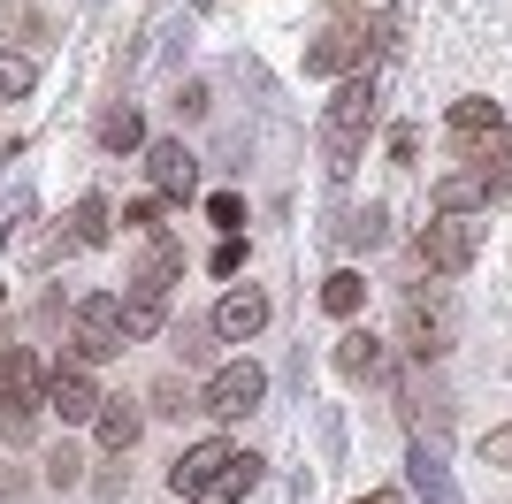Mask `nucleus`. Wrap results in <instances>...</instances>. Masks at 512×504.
<instances>
[{"label": "nucleus", "instance_id": "9b49d317", "mask_svg": "<svg viewBox=\"0 0 512 504\" xmlns=\"http://www.w3.org/2000/svg\"><path fill=\"white\" fill-rule=\"evenodd\" d=\"M253 482H260V459H253V451H230V459L214 466V474H207V482H199L184 504H237Z\"/></svg>", "mask_w": 512, "mask_h": 504}, {"label": "nucleus", "instance_id": "cd10ccee", "mask_svg": "<svg viewBox=\"0 0 512 504\" xmlns=\"http://www.w3.org/2000/svg\"><path fill=\"white\" fill-rule=\"evenodd\" d=\"M383 222H390L383 207H367V214H352V237H360V245H375V237H383Z\"/></svg>", "mask_w": 512, "mask_h": 504}, {"label": "nucleus", "instance_id": "6ab92c4d", "mask_svg": "<svg viewBox=\"0 0 512 504\" xmlns=\"http://www.w3.org/2000/svg\"><path fill=\"white\" fill-rule=\"evenodd\" d=\"M100 146H107V153H138V146H146L138 107H115V115H107V123H100Z\"/></svg>", "mask_w": 512, "mask_h": 504}, {"label": "nucleus", "instance_id": "2eb2a0df", "mask_svg": "<svg viewBox=\"0 0 512 504\" xmlns=\"http://www.w3.org/2000/svg\"><path fill=\"white\" fill-rule=\"evenodd\" d=\"M92 428H100L107 451H130V443H138V405L130 398H100V420H92Z\"/></svg>", "mask_w": 512, "mask_h": 504}, {"label": "nucleus", "instance_id": "dca6fc26", "mask_svg": "<svg viewBox=\"0 0 512 504\" xmlns=\"http://www.w3.org/2000/svg\"><path fill=\"white\" fill-rule=\"evenodd\" d=\"M406 482L421 489L428 504H459V489H451V474H444V459H436V451H413V459H406Z\"/></svg>", "mask_w": 512, "mask_h": 504}, {"label": "nucleus", "instance_id": "a211bd4d", "mask_svg": "<svg viewBox=\"0 0 512 504\" xmlns=\"http://www.w3.org/2000/svg\"><path fill=\"white\" fill-rule=\"evenodd\" d=\"M375 367H383V344H375L367 329H352L337 344V375H375Z\"/></svg>", "mask_w": 512, "mask_h": 504}, {"label": "nucleus", "instance_id": "0eeeda50", "mask_svg": "<svg viewBox=\"0 0 512 504\" xmlns=\"http://www.w3.org/2000/svg\"><path fill=\"white\" fill-rule=\"evenodd\" d=\"M77 359H115L123 352V298H85L77 306V344H69Z\"/></svg>", "mask_w": 512, "mask_h": 504}, {"label": "nucleus", "instance_id": "4468645a", "mask_svg": "<svg viewBox=\"0 0 512 504\" xmlns=\"http://www.w3.org/2000/svg\"><path fill=\"white\" fill-rule=\"evenodd\" d=\"M367 306V275L360 268H337L329 283H321V314H337V321H352Z\"/></svg>", "mask_w": 512, "mask_h": 504}, {"label": "nucleus", "instance_id": "a878e982", "mask_svg": "<svg viewBox=\"0 0 512 504\" xmlns=\"http://www.w3.org/2000/svg\"><path fill=\"white\" fill-rule=\"evenodd\" d=\"M207 268H214V275H237V268H245V245H237V237H222V245H214V260H207Z\"/></svg>", "mask_w": 512, "mask_h": 504}, {"label": "nucleus", "instance_id": "39448f33", "mask_svg": "<svg viewBox=\"0 0 512 504\" xmlns=\"http://www.w3.org/2000/svg\"><path fill=\"white\" fill-rule=\"evenodd\" d=\"M260 398H268V375H260L253 359H230V367H214V375H207V398H199V413L237 420V413H253Z\"/></svg>", "mask_w": 512, "mask_h": 504}, {"label": "nucleus", "instance_id": "f8f14e48", "mask_svg": "<svg viewBox=\"0 0 512 504\" xmlns=\"http://www.w3.org/2000/svg\"><path fill=\"white\" fill-rule=\"evenodd\" d=\"M360 54H367L360 31H329V39L306 46V77H352V69H360Z\"/></svg>", "mask_w": 512, "mask_h": 504}, {"label": "nucleus", "instance_id": "7ed1b4c3", "mask_svg": "<svg viewBox=\"0 0 512 504\" xmlns=\"http://www.w3.org/2000/svg\"><path fill=\"white\" fill-rule=\"evenodd\" d=\"M451 146L467 153V161H512V123L497 115V100H459L451 107Z\"/></svg>", "mask_w": 512, "mask_h": 504}, {"label": "nucleus", "instance_id": "1a4fd4ad", "mask_svg": "<svg viewBox=\"0 0 512 504\" xmlns=\"http://www.w3.org/2000/svg\"><path fill=\"white\" fill-rule=\"evenodd\" d=\"M268 329V291H253V283H237V291L214 298V336L222 344H245V336Z\"/></svg>", "mask_w": 512, "mask_h": 504}, {"label": "nucleus", "instance_id": "aec40b11", "mask_svg": "<svg viewBox=\"0 0 512 504\" xmlns=\"http://www.w3.org/2000/svg\"><path fill=\"white\" fill-rule=\"evenodd\" d=\"M31 84H39V62H31V54H8V46H0V100H23Z\"/></svg>", "mask_w": 512, "mask_h": 504}, {"label": "nucleus", "instance_id": "f3484780", "mask_svg": "<svg viewBox=\"0 0 512 504\" xmlns=\"http://www.w3.org/2000/svg\"><path fill=\"white\" fill-rule=\"evenodd\" d=\"M107 230H115L107 199H100V191H85V199H77V214H69V237H77V245H107Z\"/></svg>", "mask_w": 512, "mask_h": 504}, {"label": "nucleus", "instance_id": "9d476101", "mask_svg": "<svg viewBox=\"0 0 512 504\" xmlns=\"http://www.w3.org/2000/svg\"><path fill=\"white\" fill-rule=\"evenodd\" d=\"M146 176H153V199H192V191H199V161L184 153V138L146 146Z\"/></svg>", "mask_w": 512, "mask_h": 504}, {"label": "nucleus", "instance_id": "4be33fe9", "mask_svg": "<svg viewBox=\"0 0 512 504\" xmlns=\"http://www.w3.org/2000/svg\"><path fill=\"white\" fill-rule=\"evenodd\" d=\"M161 214H169V199H130V207H123V230L161 237Z\"/></svg>", "mask_w": 512, "mask_h": 504}, {"label": "nucleus", "instance_id": "423d86ee", "mask_svg": "<svg viewBox=\"0 0 512 504\" xmlns=\"http://www.w3.org/2000/svg\"><path fill=\"white\" fill-rule=\"evenodd\" d=\"M184 283V245H176L169 230L161 237H146V260L130 268V298H146V306H161V298Z\"/></svg>", "mask_w": 512, "mask_h": 504}, {"label": "nucleus", "instance_id": "5701e85b", "mask_svg": "<svg viewBox=\"0 0 512 504\" xmlns=\"http://www.w3.org/2000/svg\"><path fill=\"white\" fill-rule=\"evenodd\" d=\"M161 329V306H146V298H123V344H138V336Z\"/></svg>", "mask_w": 512, "mask_h": 504}, {"label": "nucleus", "instance_id": "393cba45", "mask_svg": "<svg viewBox=\"0 0 512 504\" xmlns=\"http://www.w3.org/2000/svg\"><path fill=\"white\" fill-rule=\"evenodd\" d=\"M77 466H85L77 451H54V459H46V482H54V489H69V482H77Z\"/></svg>", "mask_w": 512, "mask_h": 504}, {"label": "nucleus", "instance_id": "ddd939ff", "mask_svg": "<svg viewBox=\"0 0 512 504\" xmlns=\"http://www.w3.org/2000/svg\"><path fill=\"white\" fill-rule=\"evenodd\" d=\"M222 459H230V443H192V451H184V459L169 466V489H176V497H192V489L207 482V474H214Z\"/></svg>", "mask_w": 512, "mask_h": 504}, {"label": "nucleus", "instance_id": "c85d7f7f", "mask_svg": "<svg viewBox=\"0 0 512 504\" xmlns=\"http://www.w3.org/2000/svg\"><path fill=\"white\" fill-rule=\"evenodd\" d=\"M360 504H398V497H390V489H375V497H360Z\"/></svg>", "mask_w": 512, "mask_h": 504}, {"label": "nucleus", "instance_id": "f257e3e1", "mask_svg": "<svg viewBox=\"0 0 512 504\" xmlns=\"http://www.w3.org/2000/svg\"><path fill=\"white\" fill-rule=\"evenodd\" d=\"M367 123H375V84L367 77H344L337 100H329V115H321V153H329V168H352V153L367 146Z\"/></svg>", "mask_w": 512, "mask_h": 504}, {"label": "nucleus", "instance_id": "bb28decb", "mask_svg": "<svg viewBox=\"0 0 512 504\" xmlns=\"http://www.w3.org/2000/svg\"><path fill=\"white\" fill-rule=\"evenodd\" d=\"M482 459H490V466H512V428H490V436H482Z\"/></svg>", "mask_w": 512, "mask_h": 504}, {"label": "nucleus", "instance_id": "f03ea898", "mask_svg": "<svg viewBox=\"0 0 512 504\" xmlns=\"http://www.w3.org/2000/svg\"><path fill=\"white\" fill-rule=\"evenodd\" d=\"M39 413H46V375H39V359L16 344V352L0 359V428L23 443L31 428H39Z\"/></svg>", "mask_w": 512, "mask_h": 504}, {"label": "nucleus", "instance_id": "6e6552de", "mask_svg": "<svg viewBox=\"0 0 512 504\" xmlns=\"http://www.w3.org/2000/svg\"><path fill=\"white\" fill-rule=\"evenodd\" d=\"M451 344V298L444 291H413L406 298V352L413 359H436Z\"/></svg>", "mask_w": 512, "mask_h": 504}, {"label": "nucleus", "instance_id": "b1692460", "mask_svg": "<svg viewBox=\"0 0 512 504\" xmlns=\"http://www.w3.org/2000/svg\"><path fill=\"white\" fill-rule=\"evenodd\" d=\"M0 31H23V39H46V16L23 8V0H0Z\"/></svg>", "mask_w": 512, "mask_h": 504}, {"label": "nucleus", "instance_id": "20e7f679", "mask_svg": "<svg viewBox=\"0 0 512 504\" xmlns=\"http://www.w3.org/2000/svg\"><path fill=\"white\" fill-rule=\"evenodd\" d=\"M474 252H482V222H474V214H436V222L421 230V260L436 275L474 268Z\"/></svg>", "mask_w": 512, "mask_h": 504}, {"label": "nucleus", "instance_id": "412c9836", "mask_svg": "<svg viewBox=\"0 0 512 504\" xmlns=\"http://www.w3.org/2000/svg\"><path fill=\"white\" fill-rule=\"evenodd\" d=\"M207 222L222 237H237V230H245V199H237V191H214V199H207Z\"/></svg>", "mask_w": 512, "mask_h": 504}]
</instances>
